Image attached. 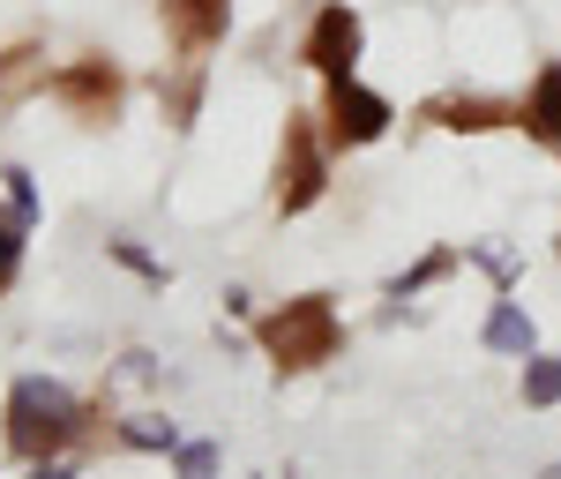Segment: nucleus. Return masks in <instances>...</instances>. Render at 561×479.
Segmentation results:
<instances>
[{
    "instance_id": "0eeeda50",
    "label": "nucleus",
    "mask_w": 561,
    "mask_h": 479,
    "mask_svg": "<svg viewBox=\"0 0 561 479\" xmlns=\"http://www.w3.org/2000/svg\"><path fill=\"white\" fill-rule=\"evenodd\" d=\"M486 345L531 360V315H524L517 300H494V315H486Z\"/></svg>"
},
{
    "instance_id": "2eb2a0df",
    "label": "nucleus",
    "mask_w": 561,
    "mask_h": 479,
    "mask_svg": "<svg viewBox=\"0 0 561 479\" xmlns=\"http://www.w3.org/2000/svg\"><path fill=\"white\" fill-rule=\"evenodd\" d=\"M31 479H76V472H68V465H45V457H38V472H31Z\"/></svg>"
},
{
    "instance_id": "20e7f679",
    "label": "nucleus",
    "mask_w": 561,
    "mask_h": 479,
    "mask_svg": "<svg viewBox=\"0 0 561 479\" xmlns=\"http://www.w3.org/2000/svg\"><path fill=\"white\" fill-rule=\"evenodd\" d=\"M382 128H389V98H375L359 76L330 83V142H382Z\"/></svg>"
},
{
    "instance_id": "9d476101",
    "label": "nucleus",
    "mask_w": 561,
    "mask_h": 479,
    "mask_svg": "<svg viewBox=\"0 0 561 479\" xmlns=\"http://www.w3.org/2000/svg\"><path fill=\"white\" fill-rule=\"evenodd\" d=\"M180 23H187V38H217L225 31V0H187Z\"/></svg>"
},
{
    "instance_id": "423d86ee",
    "label": "nucleus",
    "mask_w": 561,
    "mask_h": 479,
    "mask_svg": "<svg viewBox=\"0 0 561 479\" xmlns=\"http://www.w3.org/2000/svg\"><path fill=\"white\" fill-rule=\"evenodd\" d=\"M517 128L531 135V142H547V150H561V60H547V68H539V83L524 90V105H517Z\"/></svg>"
},
{
    "instance_id": "6e6552de",
    "label": "nucleus",
    "mask_w": 561,
    "mask_h": 479,
    "mask_svg": "<svg viewBox=\"0 0 561 479\" xmlns=\"http://www.w3.org/2000/svg\"><path fill=\"white\" fill-rule=\"evenodd\" d=\"M510 113L494 105V98H449L442 105V128H465V135H479V128H502Z\"/></svg>"
},
{
    "instance_id": "4468645a",
    "label": "nucleus",
    "mask_w": 561,
    "mask_h": 479,
    "mask_svg": "<svg viewBox=\"0 0 561 479\" xmlns=\"http://www.w3.org/2000/svg\"><path fill=\"white\" fill-rule=\"evenodd\" d=\"M8 180V195H15V218H31L38 210V195H31V173H0Z\"/></svg>"
},
{
    "instance_id": "9b49d317",
    "label": "nucleus",
    "mask_w": 561,
    "mask_h": 479,
    "mask_svg": "<svg viewBox=\"0 0 561 479\" xmlns=\"http://www.w3.org/2000/svg\"><path fill=\"white\" fill-rule=\"evenodd\" d=\"M210 472H217L210 442H180V479H210Z\"/></svg>"
},
{
    "instance_id": "39448f33",
    "label": "nucleus",
    "mask_w": 561,
    "mask_h": 479,
    "mask_svg": "<svg viewBox=\"0 0 561 479\" xmlns=\"http://www.w3.org/2000/svg\"><path fill=\"white\" fill-rule=\"evenodd\" d=\"M322 195V150H314V135L293 128L285 135V166H277V203H285V218L293 210H307Z\"/></svg>"
},
{
    "instance_id": "1a4fd4ad",
    "label": "nucleus",
    "mask_w": 561,
    "mask_h": 479,
    "mask_svg": "<svg viewBox=\"0 0 561 479\" xmlns=\"http://www.w3.org/2000/svg\"><path fill=\"white\" fill-rule=\"evenodd\" d=\"M524 404H561V360L554 352H531L524 360Z\"/></svg>"
},
{
    "instance_id": "f03ea898",
    "label": "nucleus",
    "mask_w": 561,
    "mask_h": 479,
    "mask_svg": "<svg viewBox=\"0 0 561 479\" xmlns=\"http://www.w3.org/2000/svg\"><path fill=\"white\" fill-rule=\"evenodd\" d=\"M262 345L277 352V367H314V360H330V352H337V307L322 300V293L285 300V315L262 322Z\"/></svg>"
},
{
    "instance_id": "f8f14e48",
    "label": "nucleus",
    "mask_w": 561,
    "mask_h": 479,
    "mask_svg": "<svg viewBox=\"0 0 561 479\" xmlns=\"http://www.w3.org/2000/svg\"><path fill=\"white\" fill-rule=\"evenodd\" d=\"M128 442H135V449H180V435H173V427H158V420H135Z\"/></svg>"
},
{
    "instance_id": "ddd939ff",
    "label": "nucleus",
    "mask_w": 561,
    "mask_h": 479,
    "mask_svg": "<svg viewBox=\"0 0 561 479\" xmlns=\"http://www.w3.org/2000/svg\"><path fill=\"white\" fill-rule=\"evenodd\" d=\"M15 262H23V232H15V225H0V285L15 277Z\"/></svg>"
},
{
    "instance_id": "f257e3e1",
    "label": "nucleus",
    "mask_w": 561,
    "mask_h": 479,
    "mask_svg": "<svg viewBox=\"0 0 561 479\" xmlns=\"http://www.w3.org/2000/svg\"><path fill=\"white\" fill-rule=\"evenodd\" d=\"M76 397L60 390V383H45V375H23L15 397H8V442L23 449V457H45V449H60V442L76 435Z\"/></svg>"
},
{
    "instance_id": "7ed1b4c3",
    "label": "nucleus",
    "mask_w": 561,
    "mask_h": 479,
    "mask_svg": "<svg viewBox=\"0 0 561 479\" xmlns=\"http://www.w3.org/2000/svg\"><path fill=\"white\" fill-rule=\"evenodd\" d=\"M307 68H322L330 83H345L352 68H359V15H352L345 0H330V8L314 15V31H307Z\"/></svg>"
}]
</instances>
